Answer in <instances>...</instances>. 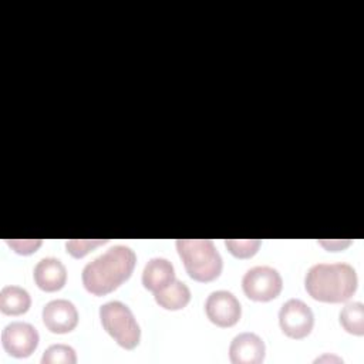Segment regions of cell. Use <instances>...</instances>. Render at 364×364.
<instances>
[{
	"label": "cell",
	"mask_w": 364,
	"mask_h": 364,
	"mask_svg": "<svg viewBox=\"0 0 364 364\" xmlns=\"http://www.w3.org/2000/svg\"><path fill=\"white\" fill-rule=\"evenodd\" d=\"M135 263L136 255L129 246L114 245L84 266L82 284L94 296L108 294L131 277Z\"/></svg>",
	"instance_id": "1"
},
{
	"label": "cell",
	"mask_w": 364,
	"mask_h": 364,
	"mask_svg": "<svg viewBox=\"0 0 364 364\" xmlns=\"http://www.w3.org/2000/svg\"><path fill=\"white\" fill-rule=\"evenodd\" d=\"M358 277L348 263H317L304 276L309 296L324 303L347 301L357 290Z\"/></svg>",
	"instance_id": "2"
},
{
	"label": "cell",
	"mask_w": 364,
	"mask_h": 364,
	"mask_svg": "<svg viewBox=\"0 0 364 364\" xmlns=\"http://www.w3.org/2000/svg\"><path fill=\"white\" fill-rule=\"evenodd\" d=\"M176 250L193 280L206 283L219 277L223 260L210 239H178Z\"/></svg>",
	"instance_id": "3"
},
{
	"label": "cell",
	"mask_w": 364,
	"mask_h": 364,
	"mask_svg": "<svg viewBox=\"0 0 364 364\" xmlns=\"http://www.w3.org/2000/svg\"><path fill=\"white\" fill-rule=\"evenodd\" d=\"M100 320L104 330L125 350L139 344L141 328L132 310L122 301H107L100 307Z\"/></svg>",
	"instance_id": "4"
},
{
	"label": "cell",
	"mask_w": 364,
	"mask_h": 364,
	"mask_svg": "<svg viewBox=\"0 0 364 364\" xmlns=\"http://www.w3.org/2000/svg\"><path fill=\"white\" fill-rule=\"evenodd\" d=\"M242 287L250 300L269 301L280 294L283 279L272 266H255L243 274Z\"/></svg>",
	"instance_id": "5"
},
{
	"label": "cell",
	"mask_w": 364,
	"mask_h": 364,
	"mask_svg": "<svg viewBox=\"0 0 364 364\" xmlns=\"http://www.w3.org/2000/svg\"><path fill=\"white\" fill-rule=\"evenodd\" d=\"M279 324L287 337L303 338L314 326L313 310L300 299H289L280 307Z\"/></svg>",
	"instance_id": "6"
},
{
	"label": "cell",
	"mask_w": 364,
	"mask_h": 364,
	"mask_svg": "<svg viewBox=\"0 0 364 364\" xmlns=\"http://www.w3.org/2000/svg\"><path fill=\"white\" fill-rule=\"evenodd\" d=\"M38 331L24 321H11L1 331L3 348L16 358L31 355L38 346Z\"/></svg>",
	"instance_id": "7"
},
{
	"label": "cell",
	"mask_w": 364,
	"mask_h": 364,
	"mask_svg": "<svg viewBox=\"0 0 364 364\" xmlns=\"http://www.w3.org/2000/svg\"><path fill=\"white\" fill-rule=\"evenodd\" d=\"M208 318L219 327L235 326L242 316V306L237 297L229 290L212 291L205 301Z\"/></svg>",
	"instance_id": "8"
},
{
	"label": "cell",
	"mask_w": 364,
	"mask_h": 364,
	"mask_svg": "<svg viewBox=\"0 0 364 364\" xmlns=\"http://www.w3.org/2000/svg\"><path fill=\"white\" fill-rule=\"evenodd\" d=\"M43 323L51 331L57 334L70 333L78 323V310L73 301L65 299H55L43 307Z\"/></svg>",
	"instance_id": "9"
},
{
	"label": "cell",
	"mask_w": 364,
	"mask_h": 364,
	"mask_svg": "<svg viewBox=\"0 0 364 364\" xmlns=\"http://www.w3.org/2000/svg\"><path fill=\"white\" fill-rule=\"evenodd\" d=\"M263 340L250 331L237 334L229 346V358L233 364H259L264 360Z\"/></svg>",
	"instance_id": "10"
},
{
	"label": "cell",
	"mask_w": 364,
	"mask_h": 364,
	"mask_svg": "<svg viewBox=\"0 0 364 364\" xmlns=\"http://www.w3.org/2000/svg\"><path fill=\"white\" fill-rule=\"evenodd\" d=\"M34 282L44 291H57L67 282V269L61 260L55 257H43L33 270Z\"/></svg>",
	"instance_id": "11"
},
{
	"label": "cell",
	"mask_w": 364,
	"mask_h": 364,
	"mask_svg": "<svg viewBox=\"0 0 364 364\" xmlns=\"http://www.w3.org/2000/svg\"><path fill=\"white\" fill-rule=\"evenodd\" d=\"M175 279L173 264L165 257H152L142 270V284L146 290L155 293Z\"/></svg>",
	"instance_id": "12"
},
{
	"label": "cell",
	"mask_w": 364,
	"mask_h": 364,
	"mask_svg": "<svg viewBox=\"0 0 364 364\" xmlns=\"http://www.w3.org/2000/svg\"><path fill=\"white\" fill-rule=\"evenodd\" d=\"M154 296H155V301L161 307L166 310H181L189 303L191 290L183 282L175 277L169 284L155 291Z\"/></svg>",
	"instance_id": "13"
},
{
	"label": "cell",
	"mask_w": 364,
	"mask_h": 364,
	"mask_svg": "<svg viewBox=\"0 0 364 364\" xmlns=\"http://www.w3.org/2000/svg\"><path fill=\"white\" fill-rule=\"evenodd\" d=\"M31 306L28 291L20 286L7 284L0 290V310L7 316L24 314Z\"/></svg>",
	"instance_id": "14"
},
{
	"label": "cell",
	"mask_w": 364,
	"mask_h": 364,
	"mask_svg": "<svg viewBox=\"0 0 364 364\" xmlns=\"http://www.w3.org/2000/svg\"><path fill=\"white\" fill-rule=\"evenodd\" d=\"M341 327L354 336L364 334V304L361 301H350L340 311Z\"/></svg>",
	"instance_id": "15"
},
{
	"label": "cell",
	"mask_w": 364,
	"mask_h": 364,
	"mask_svg": "<svg viewBox=\"0 0 364 364\" xmlns=\"http://www.w3.org/2000/svg\"><path fill=\"white\" fill-rule=\"evenodd\" d=\"M43 364H54V363H64V364H75L77 354L71 346L67 344H53L46 348L41 357Z\"/></svg>",
	"instance_id": "16"
},
{
	"label": "cell",
	"mask_w": 364,
	"mask_h": 364,
	"mask_svg": "<svg viewBox=\"0 0 364 364\" xmlns=\"http://www.w3.org/2000/svg\"><path fill=\"white\" fill-rule=\"evenodd\" d=\"M262 245L260 239H226L225 246L239 259H249L255 256Z\"/></svg>",
	"instance_id": "17"
},
{
	"label": "cell",
	"mask_w": 364,
	"mask_h": 364,
	"mask_svg": "<svg viewBox=\"0 0 364 364\" xmlns=\"http://www.w3.org/2000/svg\"><path fill=\"white\" fill-rule=\"evenodd\" d=\"M108 239H74V240H67L65 247L67 252L77 259L84 257L87 253H90L92 249H95L100 245L107 243Z\"/></svg>",
	"instance_id": "18"
},
{
	"label": "cell",
	"mask_w": 364,
	"mask_h": 364,
	"mask_svg": "<svg viewBox=\"0 0 364 364\" xmlns=\"http://www.w3.org/2000/svg\"><path fill=\"white\" fill-rule=\"evenodd\" d=\"M6 243L18 255H31L41 246L43 242L40 239H7Z\"/></svg>",
	"instance_id": "19"
},
{
	"label": "cell",
	"mask_w": 364,
	"mask_h": 364,
	"mask_svg": "<svg viewBox=\"0 0 364 364\" xmlns=\"http://www.w3.org/2000/svg\"><path fill=\"white\" fill-rule=\"evenodd\" d=\"M351 243V240H318V245L323 246L327 250H341L344 247H347Z\"/></svg>",
	"instance_id": "20"
},
{
	"label": "cell",
	"mask_w": 364,
	"mask_h": 364,
	"mask_svg": "<svg viewBox=\"0 0 364 364\" xmlns=\"http://www.w3.org/2000/svg\"><path fill=\"white\" fill-rule=\"evenodd\" d=\"M323 361H334V363H343V358L341 357H337V355H328V354H324L321 357H317L314 360V363H323Z\"/></svg>",
	"instance_id": "21"
}]
</instances>
